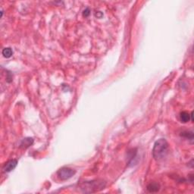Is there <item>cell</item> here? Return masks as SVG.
<instances>
[{"instance_id": "8992f818", "label": "cell", "mask_w": 194, "mask_h": 194, "mask_svg": "<svg viewBox=\"0 0 194 194\" xmlns=\"http://www.w3.org/2000/svg\"><path fill=\"white\" fill-rule=\"evenodd\" d=\"M160 189V185L156 182H151L147 186V190L149 192H157Z\"/></svg>"}, {"instance_id": "7a4b0ae2", "label": "cell", "mask_w": 194, "mask_h": 194, "mask_svg": "<svg viewBox=\"0 0 194 194\" xmlns=\"http://www.w3.org/2000/svg\"><path fill=\"white\" fill-rule=\"evenodd\" d=\"M105 186H106V182L103 180H97L85 182L81 185V189L84 192H93L104 189Z\"/></svg>"}, {"instance_id": "277c9868", "label": "cell", "mask_w": 194, "mask_h": 194, "mask_svg": "<svg viewBox=\"0 0 194 194\" xmlns=\"http://www.w3.org/2000/svg\"><path fill=\"white\" fill-rule=\"evenodd\" d=\"M17 165V161L16 159H12L8 161V162L4 165L3 168H2V171L5 173H8L11 172V171L14 169L16 168Z\"/></svg>"}, {"instance_id": "30bf717a", "label": "cell", "mask_w": 194, "mask_h": 194, "mask_svg": "<svg viewBox=\"0 0 194 194\" xmlns=\"http://www.w3.org/2000/svg\"><path fill=\"white\" fill-rule=\"evenodd\" d=\"M90 14V10L89 8H85V9L84 10V11H83V15H84V17H88Z\"/></svg>"}, {"instance_id": "ba28073f", "label": "cell", "mask_w": 194, "mask_h": 194, "mask_svg": "<svg viewBox=\"0 0 194 194\" xmlns=\"http://www.w3.org/2000/svg\"><path fill=\"white\" fill-rule=\"evenodd\" d=\"M2 55L6 59H9L13 55V51L10 47H7V48H5L2 49Z\"/></svg>"}, {"instance_id": "6da1fadb", "label": "cell", "mask_w": 194, "mask_h": 194, "mask_svg": "<svg viewBox=\"0 0 194 194\" xmlns=\"http://www.w3.org/2000/svg\"><path fill=\"white\" fill-rule=\"evenodd\" d=\"M168 143L165 139H160L154 144L152 149V155L157 161L162 160L168 153Z\"/></svg>"}, {"instance_id": "52a82bcc", "label": "cell", "mask_w": 194, "mask_h": 194, "mask_svg": "<svg viewBox=\"0 0 194 194\" xmlns=\"http://www.w3.org/2000/svg\"><path fill=\"white\" fill-rule=\"evenodd\" d=\"M180 120L181 122L186 123L190 120V115L187 112H182L180 114Z\"/></svg>"}, {"instance_id": "5b68a950", "label": "cell", "mask_w": 194, "mask_h": 194, "mask_svg": "<svg viewBox=\"0 0 194 194\" xmlns=\"http://www.w3.org/2000/svg\"><path fill=\"white\" fill-rule=\"evenodd\" d=\"M33 138H30V137H27V138L23 139L21 142L20 147L22 148V149H27L29 146H30L31 145L33 144Z\"/></svg>"}, {"instance_id": "3957f363", "label": "cell", "mask_w": 194, "mask_h": 194, "mask_svg": "<svg viewBox=\"0 0 194 194\" xmlns=\"http://www.w3.org/2000/svg\"><path fill=\"white\" fill-rule=\"evenodd\" d=\"M76 171L74 169L67 167H63L57 171V176L61 180H67L73 177Z\"/></svg>"}, {"instance_id": "9c48e42d", "label": "cell", "mask_w": 194, "mask_h": 194, "mask_svg": "<svg viewBox=\"0 0 194 194\" xmlns=\"http://www.w3.org/2000/svg\"><path fill=\"white\" fill-rule=\"evenodd\" d=\"M180 136L181 137L187 138L188 140L192 141L193 140V132L192 131H183L180 133Z\"/></svg>"}]
</instances>
